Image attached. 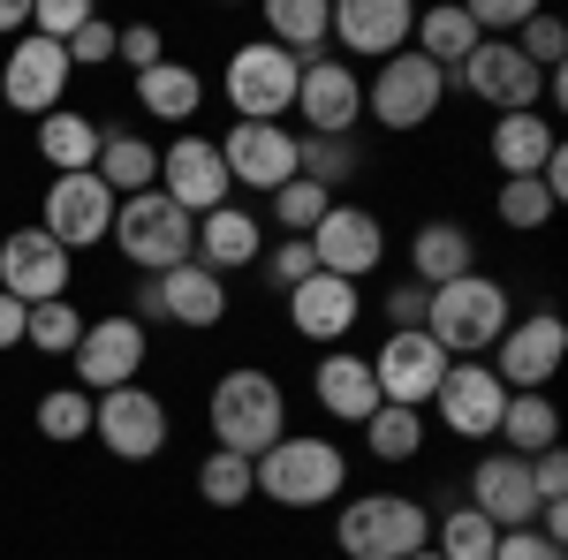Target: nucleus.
Listing matches in <instances>:
<instances>
[{
    "label": "nucleus",
    "instance_id": "1",
    "mask_svg": "<svg viewBox=\"0 0 568 560\" xmlns=\"http://www.w3.org/2000/svg\"><path fill=\"white\" fill-rule=\"evenodd\" d=\"M251 485H258V500L304 516V508L342 500V485H349V455H342L334 439H318V431H281L258 462H251Z\"/></svg>",
    "mask_w": 568,
    "mask_h": 560
},
{
    "label": "nucleus",
    "instance_id": "2",
    "mask_svg": "<svg viewBox=\"0 0 568 560\" xmlns=\"http://www.w3.org/2000/svg\"><path fill=\"white\" fill-rule=\"evenodd\" d=\"M205 417H213V447H220V455L258 462L265 447L288 431V394H281L273 371L243 364V371H220V387L205 394Z\"/></svg>",
    "mask_w": 568,
    "mask_h": 560
},
{
    "label": "nucleus",
    "instance_id": "3",
    "mask_svg": "<svg viewBox=\"0 0 568 560\" xmlns=\"http://www.w3.org/2000/svg\"><path fill=\"white\" fill-rule=\"evenodd\" d=\"M508 318H516V303H508V288H500L493 273H463V281L433 288V303H425V334L439 342L447 364L485 356V348L508 334Z\"/></svg>",
    "mask_w": 568,
    "mask_h": 560
},
{
    "label": "nucleus",
    "instance_id": "4",
    "mask_svg": "<svg viewBox=\"0 0 568 560\" xmlns=\"http://www.w3.org/2000/svg\"><path fill=\"white\" fill-rule=\"evenodd\" d=\"M334 546H342V560H409L433 546V508L409 492H356V500H342Z\"/></svg>",
    "mask_w": 568,
    "mask_h": 560
},
{
    "label": "nucleus",
    "instance_id": "5",
    "mask_svg": "<svg viewBox=\"0 0 568 560\" xmlns=\"http://www.w3.org/2000/svg\"><path fill=\"white\" fill-rule=\"evenodd\" d=\"M122 258L144 273V281H160V273H175L190 265V243H197V220L182 213L175 197H160V190H136L114 205V235H106Z\"/></svg>",
    "mask_w": 568,
    "mask_h": 560
},
{
    "label": "nucleus",
    "instance_id": "6",
    "mask_svg": "<svg viewBox=\"0 0 568 560\" xmlns=\"http://www.w3.org/2000/svg\"><path fill=\"white\" fill-rule=\"evenodd\" d=\"M296 77H304L296 53H281L273 39H251L227 53L220 99L235 106V122H281V114H296Z\"/></svg>",
    "mask_w": 568,
    "mask_h": 560
},
{
    "label": "nucleus",
    "instance_id": "7",
    "mask_svg": "<svg viewBox=\"0 0 568 560\" xmlns=\"http://www.w3.org/2000/svg\"><path fill=\"white\" fill-rule=\"evenodd\" d=\"M561 364H568V318L561 310H524V318H508V334L493 342V379L508 394H546Z\"/></svg>",
    "mask_w": 568,
    "mask_h": 560
},
{
    "label": "nucleus",
    "instance_id": "8",
    "mask_svg": "<svg viewBox=\"0 0 568 560\" xmlns=\"http://www.w3.org/2000/svg\"><path fill=\"white\" fill-rule=\"evenodd\" d=\"M91 431L114 462H152V455H168L175 417L152 387H114V394H91Z\"/></svg>",
    "mask_w": 568,
    "mask_h": 560
},
{
    "label": "nucleus",
    "instance_id": "9",
    "mask_svg": "<svg viewBox=\"0 0 568 560\" xmlns=\"http://www.w3.org/2000/svg\"><path fill=\"white\" fill-rule=\"evenodd\" d=\"M114 205H122V197H114L91 167L84 174H53V182H45V205H39V227L77 258V251H99V243L114 235Z\"/></svg>",
    "mask_w": 568,
    "mask_h": 560
},
{
    "label": "nucleus",
    "instance_id": "10",
    "mask_svg": "<svg viewBox=\"0 0 568 560\" xmlns=\"http://www.w3.org/2000/svg\"><path fill=\"white\" fill-rule=\"evenodd\" d=\"M439 99H447V77H439L417 45H402L394 61H379V77L364 84V114L387 122V130H425L439 114Z\"/></svg>",
    "mask_w": 568,
    "mask_h": 560
},
{
    "label": "nucleus",
    "instance_id": "11",
    "mask_svg": "<svg viewBox=\"0 0 568 560\" xmlns=\"http://www.w3.org/2000/svg\"><path fill=\"white\" fill-rule=\"evenodd\" d=\"M447 91H470V99H485V106H493V114H538L546 77H538L524 53H516V39H478V53L447 77Z\"/></svg>",
    "mask_w": 568,
    "mask_h": 560
},
{
    "label": "nucleus",
    "instance_id": "12",
    "mask_svg": "<svg viewBox=\"0 0 568 560\" xmlns=\"http://www.w3.org/2000/svg\"><path fill=\"white\" fill-rule=\"evenodd\" d=\"M130 318L136 326L175 318V326H190V334H213L220 318H227V281L190 258V265H175V273H160V281H136V310Z\"/></svg>",
    "mask_w": 568,
    "mask_h": 560
},
{
    "label": "nucleus",
    "instance_id": "13",
    "mask_svg": "<svg viewBox=\"0 0 568 560\" xmlns=\"http://www.w3.org/2000/svg\"><path fill=\"white\" fill-rule=\"evenodd\" d=\"M69 77H77V69H69V45L23 31V39L8 45V61H0V106H16V114L45 122V114H61Z\"/></svg>",
    "mask_w": 568,
    "mask_h": 560
},
{
    "label": "nucleus",
    "instance_id": "14",
    "mask_svg": "<svg viewBox=\"0 0 568 560\" xmlns=\"http://www.w3.org/2000/svg\"><path fill=\"white\" fill-rule=\"evenodd\" d=\"M69 273H77V258H69L45 227H16V235H0V296H16L23 310L61 303V296H69Z\"/></svg>",
    "mask_w": 568,
    "mask_h": 560
},
{
    "label": "nucleus",
    "instance_id": "15",
    "mask_svg": "<svg viewBox=\"0 0 568 560\" xmlns=\"http://www.w3.org/2000/svg\"><path fill=\"white\" fill-rule=\"evenodd\" d=\"M160 197H175L190 220L235 205V182H227V167H220V144H213V136L182 130L175 144L160 152Z\"/></svg>",
    "mask_w": 568,
    "mask_h": 560
},
{
    "label": "nucleus",
    "instance_id": "16",
    "mask_svg": "<svg viewBox=\"0 0 568 560\" xmlns=\"http://www.w3.org/2000/svg\"><path fill=\"white\" fill-rule=\"evenodd\" d=\"M69 364H77V387H84V394L136 387V371H144V326H136L130 310H114V318H84V342L69 348Z\"/></svg>",
    "mask_w": 568,
    "mask_h": 560
},
{
    "label": "nucleus",
    "instance_id": "17",
    "mask_svg": "<svg viewBox=\"0 0 568 560\" xmlns=\"http://www.w3.org/2000/svg\"><path fill=\"white\" fill-rule=\"evenodd\" d=\"M213 144H220V167H227L235 190L273 197L281 182H296V130H281V122H235V130L213 136Z\"/></svg>",
    "mask_w": 568,
    "mask_h": 560
},
{
    "label": "nucleus",
    "instance_id": "18",
    "mask_svg": "<svg viewBox=\"0 0 568 560\" xmlns=\"http://www.w3.org/2000/svg\"><path fill=\"white\" fill-rule=\"evenodd\" d=\"M311 258H318V273H334V281H364L372 265L387 258V227H379V213H364V205H326V220L304 235Z\"/></svg>",
    "mask_w": 568,
    "mask_h": 560
},
{
    "label": "nucleus",
    "instance_id": "19",
    "mask_svg": "<svg viewBox=\"0 0 568 560\" xmlns=\"http://www.w3.org/2000/svg\"><path fill=\"white\" fill-rule=\"evenodd\" d=\"M409 31H417L409 0H334V16H326V45L342 39V53H356V61H394Z\"/></svg>",
    "mask_w": 568,
    "mask_h": 560
},
{
    "label": "nucleus",
    "instance_id": "20",
    "mask_svg": "<svg viewBox=\"0 0 568 560\" xmlns=\"http://www.w3.org/2000/svg\"><path fill=\"white\" fill-rule=\"evenodd\" d=\"M372 379H379V401H402V409H425L447 379V356H439L433 334H387L372 348Z\"/></svg>",
    "mask_w": 568,
    "mask_h": 560
},
{
    "label": "nucleus",
    "instance_id": "21",
    "mask_svg": "<svg viewBox=\"0 0 568 560\" xmlns=\"http://www.w3.org/2000/svg\"><path fill=\"white\" fill-rule=\"evenodd\" d=\"M296 114H304V136H349L356 114H364V84H356L349 61H334V53L304 61V77H296Z\"/></svg>",
    "mask_w": 568,
    "mask_h": 560
},
{
    "label": "nucleus",
    "instance_id": "22",
    "mask_svg": "<svg viewBox=\"0 0 568 560\" xmlns=\"http://www.w3.org/2000/svg\"><path fill=\"white\" fill-rule=\"evenodd\" d=\"M433 409L455 439H493L500 431V409H508V387L493 379V364H447Z\"/></svg>",
    "mask_w": 568,
    "mask_h": 560
},
{
    "label": "nucleus",
    "instance_id": "23",
    "mask_svg": "<svg viewBox=\"0 0 568 560\" xmlns=\"http://www.w3.org/2000/svg\"><path fill=\"white\" fill-rule=\"evenodd\" d=\"M470 508H478L493 530H524V522H538V492H530V462L524 455H508V447L478 455V470H470Z\"/></svg>",
    "mask_w": 568,
    "mask_h": 560
},
{
    "label": "nucleus",
    "instance_id": "24",
    "mask_svg": "<svg viewBox=\"0 0 568 560\" xmlns=\"http://www.w3.org/2000/svg\"><path fill=\"white\" fill-rule=\"evenodd\" d=\"M288 318H296V334L318 348H349L356 318H364V296H356V281H334V273H311L304 288H288Z\"/></svg>",
    "mask_w": 568,
    "mask_h": 560
},
{
    "label": "nucleus",
    "instance_id": "25",
    "mask_svg": "<svg viewBox=\"0 0 568 560\" xmlns=\"http://www.w3.org/2000/svg\"><path fill=\"white\" fill-rule=\"evenodd\" d=\"M311 394H318V409H326L334 425H364V417L379 409L372 356H356V348H326V356L311 364Z\"/></svg>",
    "mask_w": 568,
    "mask_h": 560
},
{
    "label": "nucleus",
    "instance_id": "26",
    "mask_svg": "<svg viewBox=\"0 0 568 560\" xmlns=\"http://www.w3.org/2000/svg\"><path fill=\"white\" fill-rule=\"evenodd\" d=\"M190 258L205 265V273H243V265L265 258V220L251 213V205H220V213L197 220V243H190Z\"/></svg>",
    "mask_w": 568,
    "mask_h": 560
},
{
    "label": "nucleus",
    "instance_id": "27",
    "mask_svg": "<svg viewBox=\"0 0 568 560\" xmlns=\"http://www.w3.org/2000/svg\"><path fill=\"white\" fill-rule=\"evenodd\" d=\"M409 265H417V288H447V281L478 273V235L463 220H425L409 235Z\"/></svg>",
    "mask_w": 568,
    "mask_h": 560
},
{
    "label": "nucleus",
    "instance_id": "28",
    "mask_svg": "<svg viewBox=\"0 0 568 560\" xmlns=\"http://www.w3.org/2000/svg\"><path fill=\"white\" fill-rule=\"evenodd\" d=\"M554 122L546 114H500L493 122V136H485V152H493V167H500V182H538V167L554 160Z\"/></svg>",
    "mask_w": 568,
    "mask_h": 560
},
{
    "label": "nucleus",
    "instance_id": "29",
    "mask_svg": "<svg viewBox=\"0 0 568 560\" xmlns=\"http://www.w3.org/2000/svg\"><path fill=\"white\" fill-rule=\"evenodd\" d=\"M409 45L433 61L439 77H455V69L478 53V23H470V8H463V0H439V8H417V31H409Z\"/></svg>",
    "mask_w": 568,
    "mask_h": 560
},
{
    "label": "nucleus",
    "instance_id": "30",
    "mask_svg": "<svg viewBox=\"0 0 568 560\" xmlns=\"http://www.w3.org/2000/svg\"><path fill=\"white\" fill-rule=\"evenodd\" d=\"M91 174L114 190V197H136V190H160V144L136 130H106L99 136V160H91Z\"/></svg>",
    "mask_w": 568,
    "mask_h": 560
},
{
    "label": "nucleus",
    "instance_id": "31",
    "mask_svg": "<svg viewBox=\"0 0 568 560\" xmlns=\"http://www.w3.org/2000/svg\"><path fill=\"white\" fill-rule=\"evenodd\" d=\"M99 136H106V122H99V114L61 106V114H45V122H39V160L53 174H84L91 160H99Z\"/></svg>",
    "mask_w": 568,
    "mask_h": 560
},
{
    "label": "nucleus",
    "instance_id": "32",
    "mask_svg": "<svg viewBox=\"0 0 568 560\" xmlns=\"http://www.w3.org/2000/svg\"><path fill=\"white\" fill-rule=\"evenodd\" d=\"M136 106H144L152 122H190V114L205 106V77H197L190 61H160V69L136 77Z\"/></svg>",
    "mask_w": 568,
    "mask_h": 560
},
{
    "label": "nucleus",
    "instance_id": "33",
    "mask_svg": "<svg viewBox=\"0 0 568 560\" xmlns=\"http://www.w3.org/2000/svg\"><path fill=\"white\" fill-rule=\"evenodd\" d=\"M508 455H546V447H561V409H554V394H508V409H500V431H493Z\"/></svg>",
    "mask_w": 568,
    "mask_h": 560
},
{
    "label": "nucleus",
    "instance_id": "34",
    "mask_svg": "<svg viewBox=\"0 0 568 560\" xmlns=\"http://www.w3.org/2000/svg\"><path fill=\"white\" fill-rule=\"evenodd\" d=\"M326 16H334V0H265V39L281 53H296V61H318L326 53Z\"/></svg>",
    "mask_w": 568,
    "mask_h": 560
},
{
    "label": "nucleus",
    "instance_id": "35",
    "mask_svg": "<svg viewBox=\"0 0 568 560\" xmlns=\"http://www.w3.org/2000/svg\"><path fill=\"white\" fill-rule=\"evenodd\" d=\"M364 447H372L379 462H417V447H425V409L379 401V409L364 417Z\"/></svg>",
    "mask_w": 568,
    "mask_h": 560
},
{
    "label": "nucleus",
    "instance_id": "36",
    "mask_svg": "<svg viewBox=\"0 0 568 560\" xmlns=\"http://www.w3.org/2000/svg\"><path fill=\"white\" fill-rule=\"evenodd\" d=\"M356 167H364V152H356L349 136H296V174H304V182H318L326 197H334Z\"/></svg>",
    "mask_w": 568,
    "mask_h": 560
},
{
    "label": "nucleus",
    "instance_id": "37",
    "mask_svg": "<svg viewBox=\"0 0 568 560\" xmlns=\"http://www.w3.org/2000/svg\"><path fill=\"white\" fill-rule=\"evenodd\" d=\"M493 538H500V530H493L470 500H463V508H447V516L433 522V553L439 560H493Z\"/></svg>",
    "mask_w": 568,
    "mask_h": 560
},
{
    "label": "nucleus",
    "instance_id": "38",
    "mask_svg": "<svg viewBox=\"0 0 568 560\" xmlns=\"http://www.w3.org/2000/svg\"><path fill=\"white\" fill-rule=\"evenodd\" d=\"M197 500H205V508H220V516H227V508H243V500H258V485H251V462H243V455H205V462H197Z\"/></svg>",
    "mask_w": 568,
    "mask_h": 560
},
{
    "label": "nucleus",
    "instance_id": "39",
    "mask_svg": "<svg viewBox=\"0 0 568 560\" xmlns=\"http://www.w3.org/2000/svg\"><path fill=\"white\" fill-rule=\"evenodd\" d=\"M23 342L39 348V356H69V348L84 342V310H77V303H39V310L23 318Z\"/></svg>",
    "mask_w": 568,
    "mask_h": 560
},
{
    "label": "nucleus",
    "instance_id": "40",
    "mask_svg": "<svg viewBox=\"0 0 568 560\" xmlns=\"http://www.w3.org/2000/svg\"><path fill=\"white\" fill-rule=\"evenodd\" d=\"M39 431L53 447H69V439H91V394L84 387H53L39 394Z\"/></svg>",
    "mask_w": 568,
    "mask_h": 560
},
{
    "label": "nucleus",
    "instance_id": "41",
    "mask_svg": "<svg viewBox=\"0 0 568 560\" xmlns=\"http://www.w3.org/2000/svg\"><path fill=\"white\" fill-rule=\"evenodd\" d=\"M326 205H334V197H326V190H318V182H304V174H296V182H281V190H273V220H281V235H296V243H304L311 227H318V220H326Z\"/></svg>",
    "mask_w": 568,
    "mask_h": 560
},
{
    "label": "nucleus",
    "instance_id": "42",
    "mask_svg": "<svg viewBox=\"0 0 568 560\" xmlns=\"http://www.w3.org/2000/svg\"><path fill=\"white\" fill-rule=\"evenodd\" d=\"M516 53H524V61L538 69V77H554V69H561V53H568V23L538 8V16H530L524 31H516Z\"/></svg>",
    "mask_w": 568,
    "mask_h": 560
},
{
    "label": "nucleus",
    "instance_id": "43",
    "mask_svg": "<svg viewBox=\"0 0 568 560\" xmlns=\"http://www.w3.org/2000/svg\"><path fill=\"white\" fill-rule=\"evenodd\" d=\"M493 213H500V227H516V235H530V227H546V220H554V197H546L538 182H500Z\"/></svg>",
    "mask_w": 568,
    "mask_h": 560
},
{
    "label": "nucleus",
    "instance_id": "44",
    "mask_svg": "<svg viewBox=\"0 0 568 560\" xmlns=\"http://www.w3.org/2000/svg\"><path fill=\"white\" fill-rule=\"evenodd\" d=\"M265 281H273V288H281V296H288V288H304L311 273H318V258H311V243H296V235H281V243H273V251H265Z\"/></svg>",
    "mask_w": 568,
    "mask_h": 560
},
{
    "label": "nucleus",
    "instance_id": "45",
    "mask_svg": "<svg viewBox=\"0 0 568 560\" xmlns=\"http://www.w3.org/2000/svg\"><path fill=\"white\" fill-rule=\"evenodd\" d=\"M91 23V0H31V31L53 45H69Z\"/></svg>",
    "mask_w": 568,
    "mask_h": 560
},
{
    "label": "nucleus",
    "instance_id": "46",
    "mask_svg": "<svg viewBox=\"0 0 568 560\" xmlns=\"http://www.w3.org/2000/svg\"><path fill=\"white\" fill-rule=\"evenodd\" d=\"M493 560H568V546H554L538 522H524V530H500L493 538Z\"/></svg>",
    "mask_w": 568,
    "mask_h": 560
},
{
    "label": "nucleus",
    "instance_id": "47",
    "mask_svg": "<svg viewBox=\"0 0 568 560\" xmlns=\"http://www.w3.org/2000/svg\"><path fill=\"white\" fill-rule=\"evenodd\" d=\"M425 303H433V288H417V281H402L379 310H387V334H425Z\"/></svg>",
    "mask_w": 568,
    "mask_h": 560
},
{
    "label": "nucleus",
    "instance_id": "48",
    "mask_svg": "<svg viewBox=\"0 0 568 560\" xmlns=\"http://www.w3.org/2000/svg\"><path fill=\"white\" fill-rule=\"evenodd\" d=\"M114 39H122V31H114L106 16H91L84 31L69 39V69H99V61H114Z\"/></svg>",
    "mask_w": 568,
    "mask_h": 560
},
{
    "label": "nucleus",
    "instance_id": "49",
    "mask_svg": "<svg viewBox=\"0 0 568 560\" xmlns=\"http://www.w3.org/2000/svg\"><path fill=\"white\" fill-rule=\"evenodd\" d=\"M114 61H130L136 77H144V69H160V61H168V39H160L152 23H130V31L114 39Z\"/></svg>",
    "mask_w": 568,
    "mask_h": 560
},
{
    "label": "nucleus",
    "instance_id": "50",
    "mask_svg": "<svg viewBox=\"0 0 568 560\" xmlns=\"http://www.w3.org/2000/svg\"><path fill=\"white\" fill-rule=\"evenodd\" d=\"M530 492H538V508H546V500H568V455L561 447L530 455Z\"/></svg>",
    "mask_w": 568,
    "mask_h": 560
},
{
    "label": "nucleus",
    "instance_id": "51",
    "mask_svg": "<svg viewBox=\"0 0 568 560\" xmlns=\"http://www.w3.org/2000/svg\"><path fill=\"white\" fill-rule=\"evenodd\" d=\"M23 318H31L23 303H16V296H0V348H23Z\"/></svg>",
    "mask_w": 568,
    "mask_h": 560
},
{
    "label": "nucleus",
    "instance_id": "52",
    "mask_svg": "<svg viewBox=\"0 0 568 560\" xmlns=\"http://www.w3.org/2000/svg\"><path fill=\"white\" fill-rule=\"evenodd\" d=\"M31 31V0H0V39H23Z\"/></svg>",
    "mask_w": 568,
    "mask_h": 560
},
{
    "label": "nucleus",
    "instance_id": "53",
    "mask_svg": "<svg viewBox=\"0 0 568 560\" xmlns=\"http://www.w3.org/2000/svg\"><path fill=\"white\" fill-rule=\"evenodd\" d=\"M409 560H439V553H433V546H425V553H409Z\"/></svg>",
    "mask_w": 568,
    "mask_h": 560
},
{
    "label": "nucleus",
    "instance_id": "54",
    "mask_svg": "<svg viewBox=\"0 0 568 560\" xmlns=\"http://www.w3.org/2000/svg\"><path fill=\"white\" fill-rule=\"evenodd\" d=\"M0 235H8V227H0Z\"/></svg>",
    "mask_w": 568,
    "mask_h": 560
}]
</instances>
